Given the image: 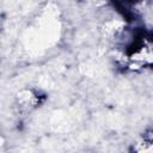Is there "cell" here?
Returning a JSON list of instances; mask_svg holds the SVG:
<instances>
[{"label": "cell", "mask_w": 153, "mask_h": 153, "mask_svg": "<svg viewBox=\"0 0 153 153\" xmlns=\"http://www.w3.org/2000/svg\"><path fill=\"white\" fill-rule=\"evenodd\" d=\"M112 8L117 11L126 20L133 22L136 18V10L137 4L140 0H108Z\"/></svg>", "instance_id": "obj_1"}]
</instances>
